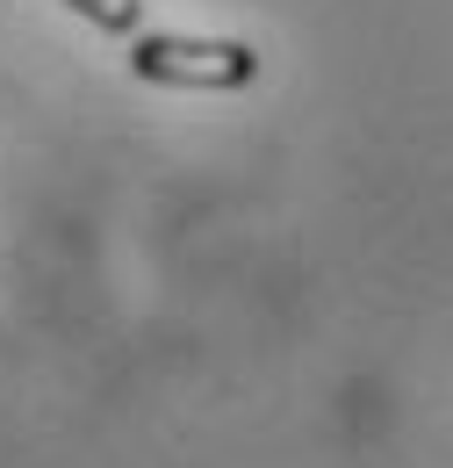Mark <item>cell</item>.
I'll return each mask as SVG.
<instances>
[{
    "label": "cell",
    "mask_w": 453,
    "mask_h": 468,
    "mask_svg": "<svg viewBox=\"0 0 453 468\" xmlns=\"http://www.w3.org/2000/svg\"><path fill=\"white\" fill-rule=\"evenodd\" d=\"M130 72L152 87H187V94H237L259 80V51L237 37H180V29H152L130 44Z\"/></svg>",
    "instance_id": "obj_1"
},
{
    "label": "cell",
    "mask_w": 453,
    "mask_h": 468,
    "mask_svg": "<svg viewBox=\"0 0 453 468\" xmlns=\"http://www.w3.org/2000/svg\"><path fill=\"white\" fill-rule=\"evenodd\" d=\"M72 15H87L94 29H109V37H137V22H144V0H65Z\"/></svg>",
    "instance_id": "obj_2"
}]
</instances>
